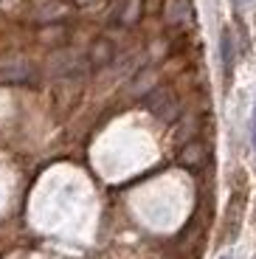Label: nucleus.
Segmentation results:
<instances>
[{
	"label": "nucleus",
	"instance_id": "nucleus-1",
	"mask_svg": "<svg viewBox=\"0 0 256 259\" xmlns=\"http://www.w3.org/2000/svg\"><path fill=\"white\" fill-rule=\"evenodd\" d=\"M220 57H223L225 79H231V71H234V37H231L228 28H225L223 37H220Z\"/></svg>",
	"mask_w": 256,
	"mask_h": 259
},
{
	"label": "nucleus",
	"instance_id": "nucleus-2",
	"mask_svg": "<svg viewBox=\"0 0 256 259\" xmlns=\"http://www.w3.org/2000/svg\"><path fill=\"white\" fill-rule=\"evenodd\" d=\"M110 59H113V46H110L107 39L93 42V48H90V62L93 65H107Z\"/></svg>",
	"mask_w": 256,
	"mask_h": 259
},
{
	"label": "nucleus",
	"instance_id": "nucleus-3",
	"mask_svg": "<svg viewBox=\"0 0 256 259\" xmlns=\"http://www.w3.org/2000/svg\"><path fill=\"white\" fill-rule=\"evenodd\" d=\"M250 141H253V149H256V104H253V116H250Z\"/></svg>",
	"mask_w": 256,
	"mask_h": 259
},
{
	"label": "nucleus",
	"instance_id": "nucleus-4",
	"mask_svg": "<svg viewBox=\"0 0 256 259\" xmlns=\"http://www.w3.org/2000/svg\"><path fill=\"white\" fill-rule=\"evenodd\" d=\"M223 259H231V256H223Z\"/></svg>",
	"mask_w": 256,
	"mask_h": 259
}]
</instances>
